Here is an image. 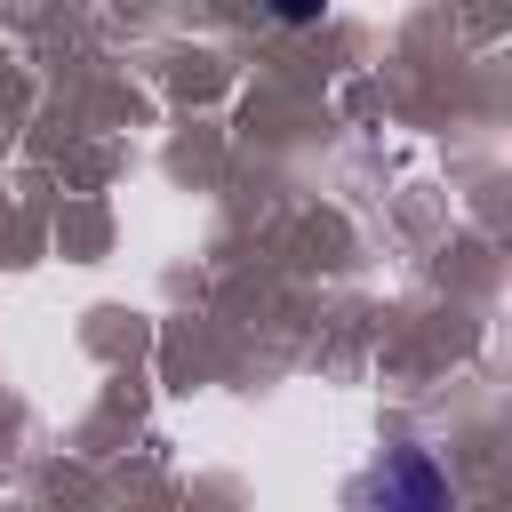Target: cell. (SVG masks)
Wrapping results in <instances>:
<instances>
[{
	"label": "cell",
	"instance_id": "6da1fadb",
	"mask_svg": "<svg viewBox=\"0 0 512 512\" xmlns=\"http://www.w3.org/2000/svg\"><path fill=\"white\" fill-rule=\"evenodd\" d=\"M368 488H376L384 504H448V480L432 472V456H424V448H400V456H392V472H376Z\"/></svg>",
	"mask_w": 512,
	"mask_h": 512
},
{
	"label": "cell",
	"instance_id": "7a4b0ae2",
	"mask_svg": "<svg viewBox=\"0 0 512 512\" xmlns=\"http://www.w3.org/2000/svg\"><path fill=\"white\" fill-rule=\"evenodd\" d=\"M320 8H328V0H272V16H280V24H312Z\"/></svg>",
	"mask_w": 512,
	"mask_h": 512
}]
</instances>
